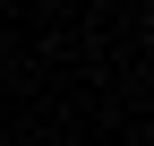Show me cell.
Here are the masks:
<instances>
[{"instance_id": "obj_1", "label": "cell", "mask_w": 154, "mask_h": 146, "mask_svg": "<svg viewBox=\"0 0 154 146\" xmlns=\"http://www.w3.org/2000/svg\"><path fill=\"white\" fill-rule=\"evenodd\" d=\"M146 60H154V34H146Z\"/></svg>"}]
</instances>
